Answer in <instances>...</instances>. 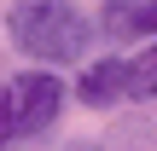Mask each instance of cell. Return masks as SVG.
<instances>
[{
    "instance_id": "6da1fadb",
    "label": "cell",
    "mask_w": 157,
    "mask_h": 151,
    "mask_svg": "<svg viewBox=\"0 0 157 151\" xmlns=\"http://www.w3.org/2000/svg\"><path fill=\"white\" fill-rule=\"evenodd\" d=\"M6 35L17 52H29L35 64H76L87 52L93 23L82 17L76 0H17L6 12Z\"/></svg>"
},
{
    "instance_id": "7a4b0ae2",
    "label": "cell",
    "mask_w": 157,
    "mask_h": 151,
    "mask_svg": "<svg viewBox=\"0 0 157 151\" xmlns=\"http://www.w3.org/2000/svg\"><path fill=\"white\" fill-rule=\"evenodd\" d=\"M0 99H6V111H12L17 140H29V134L52 128V116H58V105H64V87H58L52 70H29V76H12V81L0 87Z\"/></svg>"
},
{
    "instance_id": "3957f363",
    "label": "cell",
    "mask_w": 157,
    "mask_h": 151,
    "mask_svg": "<svg viewBox=\"0 0 157 151\" xmlns=\"http://www.w3.org/2000/svg\"><path fill=\"white\" fill-rule=\"evenodd\" d=\"M99 29L105 41H151L157 35V0H105L99 6Z\"/></svg>"
},
{
    "instance_id": "277c9868",
    "label": "cell",
    "mask_w": 157,
    "mask_h": 151,
    "mask_svg": "<svg viewBox=\"0 0 157 151\" xmlns=\"http://www.w3.org/2000/svg\"><path fill=\"white\" fill-rule=\"evenodd\" d=\"M122 93H128V64L122 58H93L76 76V99L82 105H117Z\"/></svg>"
},
{
    "instance_id": "5b68a950",
    "label": "cell",
    "mask_w": 157,
    "mask_h": 151,
    "mask_svg": "<svg viewBox=\"0 0 157 151\" xmlns=\"http://www.w3.org/2000/svg\"><path fill=\"white\" fill-rule=\"evenodd\" d=\"M128 99H157V47H146L128 64Z\"/></svg>"
},
{
    "instance_id": "8992f818",
    "label": "cell",
    "mask_w": 157,
    "mask_h": 151,
    "mask_svg": "<svg viewBox=\"0 0 157 151\" xmlns=\"http://www.w3.org/2000/svg\"><path fill=\"white\" fill-rule=\"evenodd\" d=\"M17 140V128H12V111H6V99H0V145H12Z\"/></svg>"
},
{
    "instance_id": "52a82bcc",
    "label": "cell",
    "mask_w": 157,
    "mask_h": 151,
    "mask_svg": "<svg viewBox=\"0 0 157 151\" xmlns=\"http://www.w3.org/2000/svg\"><path fill=\"white\" fill-rule=\"evenodd\" d=\"M64 151H93V145H64Z\"/></svg>"
}]
</instances>
